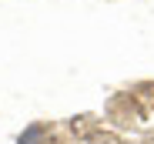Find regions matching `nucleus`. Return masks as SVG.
Listing matches in <instances>:
<instances>
[{"mask_svg": "<svg viewBox=\"0 0 154 144\" xmlns=\"http://www.w3.org/2000/svg\"><path fill=\"white\" fill-rule=\"evenodd\" d=\"M44 137H47V127L44 124H27V127L20 131L17 144H44Z\"/></svg>", "mask_w": 154, "mask_h": 144, "instance_id": "f257e3e1", "label": "nucleus"}]
</instances>
